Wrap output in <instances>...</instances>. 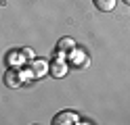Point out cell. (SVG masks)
<instances>
[{"label": "cell", "instance_id": "cell-1", "mask_svg": "<svg viewBox=\"0 0 130 125\" xmlns=\"http://www.w3.org/2000/svg\"><path fill=\"white\" fill-rule=\"evenodd\" d=\"M21 71H15V69H11V71H6L4 73V83L9 88H19L21 86Z\"/></svg>", "mask_w": 130, "mask_h": 125}, {"label": "cell", "instance_id": "cell-2", "mask_svg": "<svg viewBox=\"0 0 130 125\" xmlns=\"http://www.w3.org/2000/svg\"><path fill=\"white\" fill-rule=\"evenodd\" d=\"M55 123L57 125H69V123H80V117L76 113H61L55 117Z\"/></svg>", "mask_w": 130, "mask_h": 125}, {"label": "cell", "instance_id": "cell-3", "mask_svg": "<svg viewBox=\"0 0 130 125\" xmlns=\"http://www.w3.org/2000/svg\"><path fill=\"white\" fill-rule=\"evenodd\" d=\"M48 63L46 61H34L31 63V71H34V77H44V75L48 73Z\"/></svg>", "mask_w": 130, "mask_h": 125}, {"label": "cell", "instance_id": "cell-4", "mask_svg": "<svg viewBox=\"0 0 130 125\" xmlns=\"http://www.w3.org/2000/svg\"><path fill=\"white\" fill-rule=\"evenodd\" d=\"M51 73L55 75V77H65V73H67V65L59 58V61H55L51 65Z\"/></svg>", "mask_w": 130, "mask_h": 125}, {"label": "cell", "instance_id": "cell-5", "mask_svg": "<svg viewBox=\"0 0 130 125\" xmlns=\"http://www.w3.org/2000/svg\"><path fill=\"white\" fill-rule=\"evenodd\" d=\"M69 58H71V63H74V65H86L88 61H86V52H84V50H74V48H71V52H69Z\"/></svg>", "mask_w": 130, "mask_h": 125}, {"label": "cell", "instance_id": "cell-6", "mask_svg": "<svg viewBox=\"0 0 130 125\" xmlns=\"http://www.w3.org/2000/svg\"><path fill=\"white\" fill-rule=\"evenodd\" d=\"M116 2L118 0H94V4H96V8H99V11H113V8H116Z\"/></svg>", "mask_w": 130, "mask_h": 125}, {"label": "cell", "instance_id": "cell-7", "mask_svg": "<svg viewBox=\"0 0 130 125\" xmlns=\"http://www.w3.org/2000/svg\"><path fill=\"white\" fill-rule=\"evenodd\" d=\"M21 61H23V56H21L19 52H11V54H9V65H11V67H13V65H15V67H19Z\"/></svg>", "mask_w": 130, "mask_h": 125}, {"label": "cell", "instance_id": "cell-8", "mask_svg": "<svg viewBox=\"0 0 130 125\" xmlns=\"http://www.w3.org/2000/svg\"><path fill=\"white\" fill-rule=\"evenodd\" d=\"M74 48V40H69V38H63L59 42V52H63V50H71Z\"/></svg>", "mask_w": 130, "mask_h": 125}, {"label": "cell", "instance_id": "cell-9", "mask_svg": "<svg viewBox=\"0 0 130 125\" xmlns=\"http://www.w3.org/2000/svg\"><path fill=\"white\" fill-rule=\"evenodd\" d=\"M23 58H31V61H34V50L25 48V50H23Z\"/></svg>", "mask_w": 130, "mask_h": 125}, {"label": "cell", "instance_id": "cell-10", "mask_svg": "<svg viewBox=\"0 0 130 125\" xmlns=\"http://www.w3.org/2000/svg\"><path fill=\"white\" fill-rule=\"evenodd\" d=\"M124 2H128V4H130V0H124Z\"/></svg>", "mask_w": 130, "mask_h": 125}]
</instances>
